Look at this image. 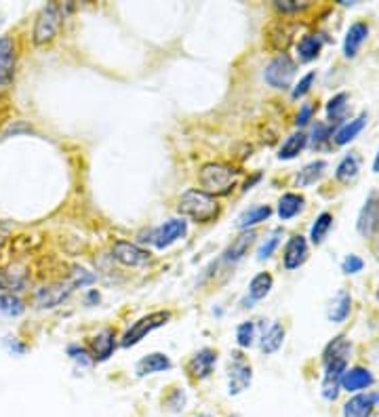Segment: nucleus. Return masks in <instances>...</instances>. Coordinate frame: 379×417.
I'll return each mask as SVG.
<instances>
[{
	"instance_id": "obj_1",
	"label": "nucleus",
	"mask_w": 379,
	"mask_h": 417,
	"mask_svg": "<svg viewBox=\"0 0 379 417\" xmlns=\"http://www.w3.org/2000/svg\"><path fill=\"white\" fill-rule=\"evenodd\" d=\"M240 177V171L232 165L226 162H209L200 169L198 181H200V192L209 196H226L232 192Z\"/></svg>"
},
{
	"instance_id": "obj_2",
	"label": "nucleus",
	"mask_w": 379,
	"mask_h": 417,
	"mask_svg": "<svg viewBox=\"0 0 379 417\" xmlns=\"http://www.w3.org/2000/svg\"><path fill=\"white\" fill-rule=\"evenodd\" d=\"M181 215L192 217L198 224H207L213 222L219 215V205L213 196L200 192V190H188L186 194H181L179 205H177Z\"/></svg>"
},
{
	"instance_id": "obj_3",
	"label": "nucleus",
	"mask_w": 379,
	"mask_h": 417,
	"mask_svg": "<svg viewBox=\"0 0 379 417\" xmlns=\"http://www.w3.org/2000/svg\"><path fill=\"white\" fill-rule=\"evenodd\" d=\"M61 8L57 6V4H46L40 13H38V17H36V21H34V30H32V40H34V44H38V46H42V44H46V42H51L55 36H57V32H59V27H61Z\"/></svg>"
},
{
	"instance_id": "obj_4",
	"label": "nucleus",
	"mask_w": 379,
	"mask_h": 417,
	"mask_svg": "<svg viewBox=\"0 0 379 417\" xmlns=\"http://www.w3.org/2000/svg\"><path fill=\"white\" fill-rule=\"evenodd\" d=\"M295 72H297L295 61H293L289 55L283 53V55L274 57V59L268 63V68H266V72H264V78H266V82H268L270 86H274V89H289L291 82H293V78H295Z\"/></svg>"
},
{
	"instance_id": "obj_5",
	"label": "nucleus",
	"mask_w": 379,
	"mask_h": 417,
	"mask_svg": "<svg viewBox=\"0 0 379 417\" xmlns=\"http://www.w3.org/2000/svg\"><path fill=\"white\" fill-rule=\"evenodd\" d=\"M169 319H171V312H152V314H148V316L139 319V321H137V323H133V327L122 335L120 346H122V348H131V346L139 344L148 333H152L154 329H158V327L167 325V321H169Z\"/></svg>"
},
{
	"instance_id": "obj_6",
	"label": "nucleus",
	"mask_w": 379,
	"mask_h": 417,
	"mask_svg": "<svg viewBox=\"0 0 379 417\" xmlns=\"http://www.w3.org/2000/svg\"><path fill=\"white\" fill-rule=\"evenodd\" d=\"M253 373H251V365L245 361L243 354H234L230 359V367H228V388L230 394H240L251 386Z\"/></svg>"
},
{
	"instance_id": "obj_7",
	"label": "nucleus",
	"mask_w": 379,
	"mask_h": 417,
	"mask_svg": "<svg viewBox=\"0 0 379 417\" xmlns=\"http://www.w3.org/2000/svg\"><path fill=\"white\" fill-rule=\"evenodd\" d=\"M188 226L184 219H169L165 222L162 226H158L152 234H150V243L156 247V249H167L171 247L173 243H177L179 238H184Z\"/></svg>"
},
{
	"instance_id": "obj_8",
	"label": "nucleus",
	"mask_w": 379,
	"mask_h": 417,
	"mask_svg": "<svg viewBox=\"0 0 379 417\" xmlns=\"http://www.w3.org/2000/svg\"><path fill=\"white\" fill-rule=\"evenodd\" d=\"M27 281H30V270L21 262H15L0 270V289L8 291L11 295L23 291L27 287Z\"/></svg>"
},
{
	"instance_id": "obj_9",
	"label": "nucleus",
	"mask_w": 379,
	"mask_h": 417,
	"mask_svg": "<svg viewBox=\"0 0 379 417\" xmlns=\"http://www.w3.org/2000/svg\"><path fill=\"white\" fill-rule=\"evenodd\" d=\"M112 255L116 262H120L122 266H129V268H141L150 262V253L143 251L141 247L133 245V243H127V240H118L114 243L112 247Z\"/></svg>"
},
{
	"instance_id": "obj_10",
	"label": "nucleus",
	"mask_w": 379,
	"mask_h": 417,
	"mask_svg": "<svg viewBox=\"0 0 379 417\" xmlns=\"http://www.w3.org/2000/svg\"><path fill=\"white\" fill-rule=\"evenodd\" d=\"M359 234L365 236V238H371L375 232L379 230V194L378 192H371L369 198L365 200V207L361 209V215H359Z\"/></svg>"
},
{
	"instance_id": "obj_11",
	"label": "nucleus",
	"mask_w": 379,
	"mask_h": 417,
	"mask_svg": "<svg viewBox=\"0 0 379 417\" xmlns=\"http://www.w3.org/2000/svg\"><path fill=\"white\" fill-rule=\"evenodd\" d=\"M72 289L74 287L70 283H51V285H46V287L36 291L34 304L38 308H55L72 293Z\"/></svg>"
},
{
	"instance_id": "obj_12",
	"label": "nucleus",
	"mask_w": 379,
	"mask_h": 417,
	"mask_svg": "<svg viewBox=\"0 0 379 417\" xmlns=\"http://www.w3.org/2000/svg\"><path fill=\"white\" fill-rule=\"evenodd\" d=\"M308 259V243L302 234H295L289 238L287 247H285V253H283V264L287 270H295L300 268L304 262Z\"/></svg>"
},
{
	"instance_id": "obj_13",
	"label": "nucleus",
	"mask_w": 379,
	"mask_h": 417,
	"mask_svg": "<svg viewBox=\"0 0 379 417\" xmlns=\"http://www.w3.org/2000/svg\"><path fill=\"white\" fill-rule=\"evenodd\" d=\"M13 72H15V44L13 38L4 36L0 38V91H4L11 84Z\"/></svg>"
},
{
	"instance_id": "obj_14",
	"label": "nucleus",
	"mask_w": 379,
	"mask_h": 417,
	"mask_svg": "<svg viewBox=\"0 0 379 417\" xmlns=\"http://www.w3.org/2000/svg\"><path fill=\"white\" fill-rule=\"evenodd\" d=\"M215 363H217V352L211 348H205L192 357V361L188 363V373L196 380H205L213 373Z\"/></svg>"
},
{
	"instance_id": "obj_15",
	"label": "nucleus",
	"mask_w": 379,
	"mask_h": 417,
	"mask_svg": "<svg viewBox=\"0 0 379 417\" xmlns=\"http://www.w3.org/2000/svg\"><path fill=\"white\" fill-rule=\"evenodd\" d=\"M373 384V373L365 367H354V369H346V373L342 376L340 386L346 392H359V390H367Z\"/></svg>"
},
{
	"instance_id": "obj_16",
	"label": "nucleus",
	"mask_w": 379,
	"mask_h": 417,
	"mask_svg": "<svg viewBox=\"0 0 379 417\" xmlns=\"http://www.w3.org/2000/svg\"><path fill=\"white\" fill-rule=\"evenodd\" d=\"M91 346V357L95 361H108L116 348V338H114V331L110 329H103L101 333H97L95 338H91L89 342Z\"/></svg>"
},
{
	"instance_id": "obj_17",
	"label": "nucleus",
	"mask_w": 379,
	"mask_h": 417,
	"mask_svg": "<svg viewBox=\"0 0 379 417\" xmlns=\"http://www.w3.org/2000/svg\"><path fill=\"white\" fill-rule=\"evenodd\" d=\"M255 236H257L255 232H243L238 238H234L232 245L224 251V262H226V264H236V262H240V259L249 253V249L253 247Z\"/></svg>"
},
{
	"instance_id": "obj_18",
	"label": "nucleus",
	"mask_w": 379,
	"mask_h": 417,
	"mask_svg": "<svg viewBox=\"0 0 379 417\" xmlns=\"http://www.w3.org/2000/svg\"><path fill=\"white\" fill-rule=\"evenodd\" d=\"M367 36H369V23H365V21L352 23L348 34H346V40H344V55L354 57L359 53L361 44L367 40Z\"/></svg>"
},
{
	"instance_id": "obj_19",
	"label": "nucleus",
	"mask_w": 379,
	"mask_h": 417,
	"mask_svg": "<svg viewBox=\"0 0 379 417\" xmlns=\"http://www.w3.org/2000/svg\"><path fill=\"white\" fill-rule=\"evenodd\" d=\"M167 369H171V361H169L165 354H160V352H154V354H148V357H143V359L137 363V367H135V373H137L139 378H143V376L160 373V371H167Z\"/></svg>"
},
{
	"instance_id": "obj_20",
	"label": "nucleus",
	"mask_w": 379,
	"mask_h": 417,
	"mask_svg": "<svg viewBox=\"0 0 379 417\" xmlns=\"http://www.w3.org/2000/svg\"><path fill=\"white\" fill-rule=\"evenodd\" d=\"M375 407L373 394H359L344 405V417H371Z\"/></svg>"
},
{
	"instance_id": "obj_21",
	"label": "nucleus",
	"mask_w": 379,
	"mask_h": 417,
	"mask_svg": "<svg viewBox=\"0 0 379 417\" xmlns=\"http://www.w3.org/2000/svg\"><path fill=\"white\" fill-rule=\"evenodd\" d=\"M350 350H352V346L344 338H335L325 350V367H329V365H348Z\"/></svg>"
},
{
	"instance_id": "obj_22",
	"label": "nucleus",
	"mask_w": 379,
	"mask_h": 417,
	"mask_svg": "<svg viewBox=\"0 0 379 417\" xmlns=\"http://www.w3.org/2000/svg\"><path fill=\"white\" fill-rule=\"evenodd\" d=\"M350 310H352V297L346 291H340L335 295V300L331 302L327 316H329L331 323H344L350 316Z\"/></svg>"
},
{
	"instance_id": "obj_23",
	"label": "nucleus",
	"mask_w": 379,
	"mask_h": 417,
	"mask_svg": "<svg viewBox=\"0 0 379 417\" xmlns=\"http://www.w3.org/2000/svg\"><path fill=\"white\" fill-rule=\"evenodd\" d=\"M325 40L321 34H308L300 40L297 44V53H300V59L302 61H312L321 55V49H323Z\"/></svg>"
},
{
	"instance_id": "obj_24",
	"label": "nucleus",
	"mask_w": 379,
	"mask_h": 417,
	"mask_svg": "<svg viewBox=\"0 0 379 417\" xmlns=\"http://www.w3.org/2000/svg\"><path fill=\"white\" fill-rule=\"evenodd\" d=\"M367 120H369V116H367V114H361V116H356L354 120H350L348 124H344V127L335 133V143H338V146L350 143V141L365 129Z\"/></svg>"
},
{
	"instance_id": "obj_25",
	"label": "nucleus",
	"mask_w": 379,
	"mask_h": 417,
	"mask_svg": "<svg viewBox=\"0 0 379 417\" xmlns=\"http://www.w3.org/2000/svg\"><path fill=\"white\" fill-rule=\"evenodd\" d=\"M304 203H306V198L302 194H293V192L285 194L281 198V203H278V215H281V219L287 222V219L295 217L304 209Z\"/></svg>"
},
{
	"instance_id": "obj_26",
	"label": "nucleus",
	"mask_w": 379,
	"mask_h": 417,
	"mask_svg": "<svg viewBox=\"0 0 379 417\" xmlns=\"http://www.w3.org/2000/svg\"><path fill=\"white\" fill-rule=\"evenodd\" d=\"M359 171H361V160H359V156H356V154H348V156L338 165L335 177H338V181H342V184H350L352 179H356Z\"/></svg>"
},
{
	"instance_id": "obj_27",
	"label": "nucleus",
	"mask_w": 379,
	"mask_h": 417,
	"mask_svg": "<svg viewBox=\"0 0 379 417\" xmlns=\"http://www.w3.org/2000/svg\"><path fill=\"white\" fill-rule=\"evenodd\" d=\"M283 342H285V327L278 325V323H274V325L264 333V338H262V352L274 354V352L283 346Z\"/></svg>"
},
{
	"instance_id": "obj_28",
	"label": "nucleus",
	"mask_w": 379,
	"mask_h": 417,
	"mask_svg": "<svg viewBox=\"0 0 379 417\" xmlns=\"http://www.w3.org/2000/svg\"><path fill=\"white\" fill-rule=\"evenodd\" d=\"M306 143H308V135L306 133H293L285 143H283V148H281V152H278V158L281 160H291V158H295L304 148H306Z\"/></svg>"
},
{
	"instance_id": "obj_29",
	"label": "nucleus",
	"mask_w": 379,
	"mask_h": 417,
	"mask_svg": "<svg viewBox=\"0 0 379 417\" xmlns=\"http://www.w3.org/2000/svg\"><path fill=\"white\" fill-rule=\"evenodd\" d=\"M325 169H327V162H325V160H314V162L306 165V167L300 171V175H297V186H300V188H306V186L316 184V181L323 177Z\"/></svg>"
},
{
	"instance_id": "obj_30",
	"label": "nucleus",
	"mask_w": 379,
	"mask_h": 417,
	"mask_svg": "<svg viewBox=\"0 0 379 417\" xmlns=\"http://www.w3.org/2000/svg\"><path fill=\"white\" fill-rule=\"evenodd\" d=\"M272 215V209L268 207V205H262V207H253V209H249V211H245L240 217H238V222H236V226L240 228V230H247L249 226H255V224H262V222H266L268 217Z\"/></svg>"
},
{
	"instance_id": "obj_31",
	"label": "nucleus",
	"mask_w": 379,
	"mask_h": 417,
	"mask_svg": "<svg viewBox=\"0 0 379 417\" xmlns=\"http://www.w3.org/2000/svg\"><path fill=\"white\" fill-rule=\"evenodd\" d=\"M291 27H287L285 23H276L268 30V40H270V46L276 49V51H285L291 42Z\"/></svg>"
},
{
	"instance_id": "obj_32",
	"label": "nucleus",
	"mask_w": 379,
	"mask_h": 417,
	"mask_svg": "<svg viewBox=\"0 0 379 417\" xmlns=\"http://www.w3.org/2000/svg\"><path fill=\"white\" fill-rule=\"evenodd\" d=\"M272 283H274V278H272L268 272L257 274V276L251 281V285H249V297H251V302H259V300H264V297L270 293Z\"/></svg>"
},
{
	"instance_id": "obj_33",
	"label": "nucleus",
	"mask_w": 379,
	"mask_h": 417,
	"mask_svg": "<svg viewBox=\"0 0 379 417\" xmlns=\"http://www.w3.org/2000/svg\"><path fill=\"white\" fill-rule=\"evenodd\" d=\"M331 226H333V215H331V213H321V215L316 217L312 230H310V240H312L314 245H323L325 238H327V232L331 230Z\"/></svg>"
},
{
	"instance_id": "obj_34",
	"label": "nucleus",
	"mask_w": 379,
	"mask_h": 417,
	"mask_svg": "<svg viewBox=\"0 0 379 417\" xmlns=\"http://www.w3.org/2000/svg\"><path fill=\"white\" fill-rule=\"evenodd\" d=\"M281 240H283V230L281 228H276L274 232H272V236L259 247V251H257V259L259 262H264V259H268V257H272V253L276 251V247L281 245Z\"/></svg>"
},
{
	"instance_id": "obj_35",
	"label": "nucleus",
	"mask_w": 379,
	"mask_h": 417,
	"mask_svg": "<svg viewBox=\"0 0 379 417\" xmlns=\"http://www.w3.org/2000/svg\"><path fill=\"white\" fill-rule=\"evenodd\" d=\"M348 95L346 93H340V95H335L331 101H329V105H327V114H329V118L331 120H342V116H344V112H346V108H348Z\"/></svg>"
},
{
	"instance_id": "obj_36",
	"label": "nucleus",
	"mask_w": 379,
	"mask_h": 417,
	"mask_svg": "<svg viewBox=\"0 0 379 417\" xmlns=\"http://www.w3.org/2000/svg\"><path fill=\"white\" fill-rule=\"evenodd\" d=\"M0 312L8 314V316H19L23 312V304L17 295H0Z\"/></svg>"
},
{
	"instance_id": "obj_37",
	"label": "nucleus",
	"mask_w": 379,
	"mask_h": 417,
	"mask_svg": "<svg viewBox=\"0 0 379 417\" xmlns=\"http://www.w3.org/2000/svg\"><path fill=\"white\" fill-rule=\"evenodd\" d=\"M253 340H255V325L253 323H240L236 327V342L240 348H249L253 346Z\"/></svg>"
},
{
	"instance_id": "obj_38",
	"label": "nucleus",
	"mask_w": 379,
	"mask_h": 417,
	"mask_svg": "<svg viewBox=\"0 0 379 417\" xmlns=\"http://www.w3.org/2000/svg\"><path fill=\"white\" fill-rule=\"evenodd\" d=\"M314 80H316V72H310V74H306L300 82H297V86L293 89V99H300V97H304L310 89H312V84H314Z\"/></svg>"
},
{
	"instance_id": "obj_39",
	"label": "nucleus",
	"mask_w": 379,
	"mask_h": 417,
	"mask_svg": "<svg viewBox=\"0 0 379 417\" xmlns=\"http://www.w3.org/2000/svg\"><path fill=\"white\" fill-rule=\"evenodd\" d=\"M93 281H95V276L89 274L84 268H74V272H72V276H70L68 283H70L72 287H78V285L82 287V285H91Z\"/></svg>"
},
{
	"instance_id": "obj_40",
	"label": "nucleus",
	"mask_w": 379,
	"mask_h": 417,
	"mask_svg": "<svg viewBox=\"0 0 379 417\" xmlns=\"http://www.w3.org/2000/svg\"><path fill=\"white\" fill-rule=\"evenodd\" d=\"M363 268H365V262H363L359 255H348V257L344 259V264H342V270H344L346 274H359Z\"/></svg>"
},
{
	"instance_id": "obj_41",
	"label": "nucleus",
	"mask_w": 379,
	"mask_h": 417,
	"mask_svg": "<svg viewBox=\"0 0 379 417\" xmlns=\"http://www.w3.org/2000/svg\"><path fill=\"white\" fill-rule=\"evenodd\" d=\"M329 137H331V129L327 124H323V122H316V127L312 131V143L314 146H323Z\"/></svg>"
},
{
	"instance_id": "obj_42",
	"label": "nucleus",
	"mask_w": 379,
	"mask_h": 417,
	"mask_svg": "<svg viewBox=\"0 0 379 417\" xmlns=\"http://www.w3.org/2000/svg\"><path fill=\"white\" fill-rule=\"evenodd\" d=\"M274 6H276L278 11H283V13H295V11L306 8V4H300V2H295V0H283V2H276Z\"/></svg>"
},
{
	"instance_id": "obj_43",
	"label": "nucleus",
	"mask_w": 379,
	"mask_h": 417,
	"mask_svg": "<svg viewBox=\"0 0 379 417\" xmlns=\"http://www.w3.org/2000/svg\"><path fill=\"white\" fill-rule=\"evenodd\" d=\"M312 114H314V108H312L310 103H306V105H304V108L300 110V114H297V120H295V124H297V127H306V124L310 122Z\"/></svg>"
},
{
	"instance_id": "obj_44",
	"label": "nucleus",
	"mask_w": 379,
	"mask_h": 417,
	"mask_svg": "<svg viewBox=\"0 0 379 417\" xmlns=\"http://www.w3.org/2000/svg\"><path fill=\"white\" fill-rule=\"evenodd\" d=\"M4 243H6V232L0 228V251H2V247H4Z\"/></svg>"
},
{
	"instance_id": "obj_45",
	"label": "nucleus",
	"mask_w": 379,
	"mask_h": 417,
	"mask_svg": "<svg viewBox=\"0 0 379 417\" xmlns=\"http://www.w3.org/2000/svg\"><path fill=\"white\" fill-rule=\"evenodd\" d=\"M373 171L379 173V152H378V156H375V162H373Z\"/></svg>"
},
{
	"instance_id": "obj_46",
	"label": "nucleus",
	"mask_w": 379,
	"mask_h": 417,
	"mask_svg": "<svg viewBox=\"0 0 379 417\" xmlns=\"http://www.w3.org/2000/svg\"><path fill=\"white\" fill-rule=\"evenodd\" d=\"M0 23H2V19H0Z\"/></svg>"
},
{
	"instance_id": "obj_47",
	"label": "nucleus",
	"mask_w": 379,
	"mask_h": 417,
	"mask_svg": "<svg viewBox=\"0 0 379 417\" xmlns=\"http://www.w3.org/2000/svg\"><path fill=\"white\" fill-rule=\"evenodd\" d=\"M378 297H379V293H378Z\"/></svg>"
}]
</instances>
